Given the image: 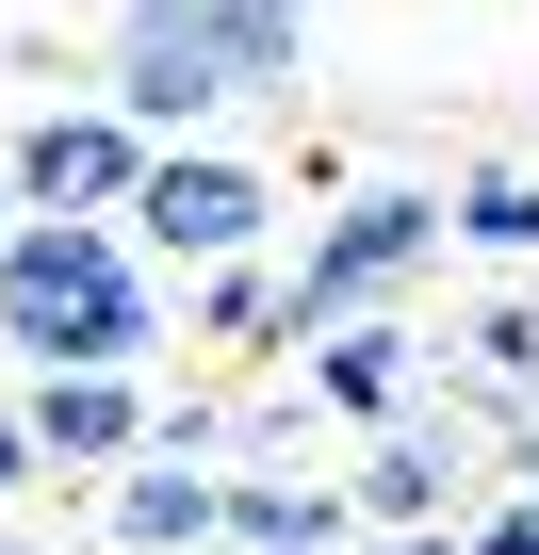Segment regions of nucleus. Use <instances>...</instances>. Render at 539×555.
I'll return each instance as SVG.
<instances>
[{
    "instance_id": "f257e3e1",
    "label": "nucleus",
    "mask_w": 539,
    "mask_h": 555,
    "mask_svg": "<svg viewBox=\"0 0 539 555\" xmlns=\"http://www.w3.org/2000/svg\"><path fill=\"white\" fill-rule=\"evenodd\" d=\"M99 99L147 147H229V115L311 99V0H115Z\"/></svg>"
},
{
    "instance_id": "f03ea898",
    "label": "nucleus",
    "mask_w": 539,
    "mask_h": 555,
    "mask_svg": "<svg viewBox=\"0 0 539 555\" xmlns=\"http://www.w3.org/2000/svg\"><path fill=\"white\" fill-rule=\"evenodd\" d=\"M0 360L17 376H164L180 278L131 229H17L0 245Z\"/></svg>"
},
{
    "instance_id": "7ed1b4c3",
    "label": "nucleus",
    "mask_w": 539,
    "mask_h": 555,
    "mask_svg": "<svg viewBox=\"0 0 539 555\" xmlns=\"http://www.w3.org/2000/svg\"><path fill=\"white\" fill-rule=\"evenodd\" d=\"M441 245H458L441 180H344V196L311 212V245H295V360H311L328 327H376V311H409L425 278H441Z\"/></svg>"
},
{
    "instance_id": "20e7f679",
    "label": "nucleus",
    "mask_w": 539,
    "mask_h": 555,
    "mask_svg": "<svg viewBox=\"0 0 539 555\" xmlns=\"http://www.w3.org/2000/svg\"><path fill=\"white\" fill-rule=\"evenodd\" d=\"M131 245L164 278H229V261H279L295 245V180L261 147H164L147 196H131Z\"/></svg>"
},
{
    "instance_id": "39448f33",
    "label": "nucleus",
    "mask_w": 539,
    "mask_h": 555,
    "mask_svg": "<svg viewBox=\"0 0 539 555\" xmlns=\"http://www.w3.org/2000/svg\"><path fill=\"white\" fill-rule=\"evenodd\" d=\"M147 164H164V147H147L115 99H66V115H17V131H0V180H17L34 229H131Z\"/></svg>"
},
{
    "instance_id": "423d86ee",
    "label": "nucleus",
    "mask_w": 539,
    "mask_h": 555,
    "mask_svg": "<svg viewBox=\"0 0 539 555\" xmlns=\"http://www.w3.org/2000/svg\"><path fill=\"white\" fill-rule=\"evenodd\" d=\"M295 376H311V409H328V425L393 441V425H425V409H441V327L376 311V327H328V344H311Z\"/></svg>"
},
{
    "instance_id": "0eeeda50",
    "label": "nucleus",
    "mask_w": 539,
    "mask_h": 555,
    "mask_svg": "<svg viewBox=\"0 0 539 555\" xmlns=\"http://www.w3.org/2000/svg\"><path fill=\"white\" fill-rule=\"evenodd\" d=\"M17 409H34V457L50 474H131V457H164V425H180V392H147V376H17Z\"/></svg>"
},
{
    "instance_id": "6e6552de",
    "label": "nucleus",
    "mask_w": 539,
    "mask_h": 555,
    "mask_svg": "<svg viewBox=\"0 0 539 555\" xmlns=\"http://www.w3.org/2000/svg\"><path fill=\"white\" fill-rule=\"evenodd\" d=\"M99 555H229V457L164 441L99 490Z\"/></svg>"
},
{
    "instance_id": "1a4fd4ad",
    "label": "nucleus",
    "mask_w": 539,
    "mask_h": 555,
    "mask_svg": "<svg viewBox=\"0 0 539 555\" xmlns=\"http://www.w3.org/2000/svg\"><path fill=\"white\" fill-rule=\"evenodd\" d=\"M441 376H458V409H474V425L539 409V278H506V295H474V311H458Z\"/></svg>"
},
{
    "instance_id": "9d476101",
    "label": "nucleus",
    "mask_w": 539,
    "mask_h": 555,
    "mask_svg": "<svg viewBox=\"0 0 539 555\" xmlns=\"http://www.w3.org/2000/svg\"><path fill=\"white\" fill-rule=\"evenodd\" d=\"M229 555H360V506L328 474H229Z\"/></svg>"
},
{
    "instance_id": "9b49d317",
    "label": "nucleus",
    "mask_w": 539,
    "mask_h": 555,
    "mask_svg": "<svg viewBox=\"0 0 539 555\" xmlns=\"http://www.w3.org/2000/svg\"><path fill=\"white\" fill-rule=\"evenodd\" d=\"M441 212H458V261H490V278H539V164L474 147V164L441 180Z\"/></svg>"
},
{
    "instance_id": "f8f14e48",
    "label": "nucleus",
    "mask_w": 539,
    "mask_h": 555,
    "mask_svg": "<svg viewBox=\"0 0 539 555\" xmlns=\"http://www.w3.org/2000/svg\"><path fill=\"white\" fill-rule=\"evenodd\" d=\"M180 327L229 344V360H295V245L279 261H229V278H180Z\"/></svg>"
},
{
    "instance_id": "ddd939ff",
    "label": "nucleus",
    "mask_w": 539,
    "mask_h": 555,
    "mask_svg": "<svg viewBox=\"0 0 539 555\" xmlns=\"http://www.w3.org/2000/svg\"><path fill=\"white\" fill-rule=\"evenodd\" d=\"M474 555H539V490H490L474 506Z\"/></svg>"
},
{
    "instance_id": "4468645a",
    "label": "nucleus",
    "mask_w": 539,
    "mask_h": 555,
    "mask_svg": "<svg viewBox=\"0 0 539 555\" xmlns=\"http://www.w3.org/2000/svg\"><path fill=\"white\" fill-rule=\"evenodd\" d=\"M34 474H50V457H34V409H17V376H0V506H17Z\"/></svg>"
},
{
    "instance_id": "2eb2a0df",
    "label": "nucleus",
    "mask_w": 539,
    "mask_h": 555,
    "mask_svg": "<svg viewBox=\"0 0 539 555\" xmlns=\"http://www.w3.org/2000/svg\"><path fill=\"white\" fill-rule=\"evenodd\" d=\"M490 441H506V457H490V490H539V409H506Z\"/></svg>"
},
{
    "instance_id": "dca6fc26",
    "label": "nucleus",
    "mask_w": 539,
    "mask_h": 555,
    "mask_svg": "<svg viewBox=\"0 0 539 555\" xmlns=\"http://www.w3.org/2000/svg\"><path fill=\"white\" fill-rule=\"evenodd\" d=\"M360 555H474V522H441V539H360Z\"/></svg>"
},
{
    "instance_id": "f3484780",
    "label": "nucleus",
    "mask_w": 539,
    "mask_h": 555,
    "mask_svg": "<svg viewBox=\"0 0 539 555\" xmlns=\"http://www.w3.org/2000/svg\"><path fill=\"white\" fill-rule=\"evenodd\" d=\"M17 229H34V212H17V180H0V245H17Z\"/></svg>"
},
{
    "instance_id": "a211bd4d",
    "label": "nucleus",
    "mask_w": 539,
    "mask_h": 555,
    "mask_svg": "<svg viewBox=\"0 0 539 555\" xmlns=\"http://www.w3.org/2000/svg\"><path fill=\"white\" fill-rule=\"evenodd\" d=\"M0 555H17V522H0Z\"/></svg>"
}]
</instances>
